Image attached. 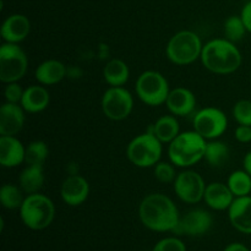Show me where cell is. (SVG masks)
Masks as SVG:
<instances>
[{
	"label": "cell",
	"mask_w": 251,
	"mask_h": 251,
	"mask_svg": "<svg viewBox=\"0 0 251 251\" xmlns=\"http://www.w3.org/2000/svg\"><path fill=\"white\" fill-rule=\"evenodd\" d=\"M223 251H250L247 245L242 244V243H232V244L227 245Z\"/></svg>",
	"instance_id": "36"
},
{
	"label": "cell",
	"mask_w": 251,
	"mask_h": 251,
	"mask_svg": "<svg viewBox=\"0 0 251 251\" xmlns=\"http://www.w3.org/2000/svg\"><path fill=\"white\" fill-rule=\"evenodd\" d=\"M240 17H242L243 22H244L245 27H247V31L251 33V0L243 6Z\"/></svg>",
	"instance_id": "35"
},
{
	"label": "cell",
	"mask_w": 251,
	"mask_h": 251,
	"mask_svg": "<svg viewBox=\"0 0 251 251\" xmlns=\"http://www.w3.org/2000/svg\"><path fill=\"white\" fill-rule=\"evenodd\" d=\"M31 32V22L28 17L22 14L10 15L4 20L0 28V34L6 43L19 44L28 37Z\"/></svg>",
	"instance_id": "15"
},
{
	"label": "cell",
	"mask_w": 251,
	"mask_h": 251,
	"mask_svg": "<svg viewBox=\"0 0 251 251\" xmlns=\"http://www.w3.org/2000/svg\"><path fill=\"white\" fill-rule=\"evenodd\" d=\"M152 251H186V247L179 238H164L154 245Z\"/></svg>",
	"instance_id": "32"
},
{
	"label": "cell",
	"mask_w": 251,
	"mask_h": 251,
	"mask_svg": "<svg viewBox=\"0 0 251 251\" xmlns=\"http://www.w3.org/2000/svg\"><path fill=\"white\" fill-rule=\"evenodd\" d=\"M130 69L122 59H112L103 69V77L110 87H120L127 82Z\"/></svg>",
	"instance_id": "24"
},
{
	"label": "cell",
	"mask_w": 251,
	"mask_h": 251,
	"mask_svg": "<svg viewBox=\"0 0 251 251\" xmlns=\"http://www.w3.org/2000/svg\"><path fill=\"white\" fill-rule=\"evenodd\" d=\"M202 42L198 33L189 29L176 32L166 47L167 58L176 65H189L200 59Z\"/></svg>",
	"instance_id": "5"
},
{
	"label": "cell",
	"mask_w": 251,
	"mask_h": 251,
	"mask_svg": "<svg viewBox=\"0 0 251 251\" xmlns=\"http://www.w3.org/2000/svg\"><path fill=\"white\" fill-rule=\"evenodd\" d=\"M19 184L21 190L27 195L39 193L44 184L43 166L27 164L26 168L20 174Z\"/></svg>",
	"instance_id": "23"
},
{
	"label": "cell",
	"mask_w": 251,
	"mask_h": 251,
	"mask_svg": "<svg viewBox=\"0 0 251 251\" xmlns=\"http://www.w3.org/2000/svg\"><path fill=\"white\" fill-rule=\"evenodd\" d=\"M149 131L153 132L162 144H171L180 134V126L176 115H162L150 126Z\"/></svg>",
	"instance_id": "22"
},
{
	"label": "cell",
	"mask_w": 251,
	"mask_h": 251,
	"mask_svg": "<svg viewBox=\"0 0 251 251\" xmlns=\"http://www.w3.org/2000/svg\"><path fill=\"white\" fill-rule=\"evenodd\" d=\"M28 58L24 49L15 43H4L0 47V80L4 83L17 82L27 73Z\"/></svg>",
	"instance_id": "8"
},
{
	"label": "cell",
	"mask_w": 251,
	"mask_h": 251,
	"mask_svg": "<svg viewBox=\"0 0 251 251\" xmlns=\"http://www.w3.org/2000/svg\"><path fill=\"white\" fill-rule=\"evenodd\" d=\"M25 125V109L17 103L5 102L0 107V135L16 136Z\"/></svg>",
	"instance_id": "14"
},
{
	"label": "cell",
	"mask_w": 251,
	"mask_h": 251,
	"mask_svg": "<svg viewBox=\"0 0 251 251\" xmlns=\"http://www.w3.org/2000/svg\"><path fill=\"white\" fill-rule=\"evenodd\" d=\"M60 195L64 202L69 206H80L85 202L90 195V184L83 176L71 174L63 181Z\"/></svg>",
	"instance_id": "13"
},
{
	"label": "cell",
	"mask_w": 251,
	"mask_h": 251,
	"mask_svg": "<svg viewBox=\"0 0 251 251\" xmlns=\"http://www.w3.org/2000/svg\"><path fill=\"white\" fill-rule=\"evenodd\" d=\"M206 139L195 130L180 132L169 144V161L176 167L189 168L203 159L206 151Z\"/></svg>",
	"instance_id": "3"
},
{
	"label": "cell",
	"mask_w": 251,
	"mask_h": 251,
	"mask_svg": "<svg viewBox=\"0 0 251 251\" xmlns=\"http://www.w3.org/2000/svg\"><path fill=\"white\" fill-rule=\"evenodd\" d=\"M223 31H225V37L228 41L237 43V42L242 41L244 38L245 33H247V27H245L244 22H243L240 16H229L225 21L223 25Z\"/></svg>",
	"instance_id": "29"
},
{
	"label": "cell",
	"mask_w": 251,
	"mask_h": 251,
	"mask_svg": "<svg viewBox=\"0 0 251 251\" xmlns=\"http://www.w3.org/2000/svg\"><path fill=\"white\" fill-rule=\"evenodd\" d=\"M201 63L208 71L218 75L235 73L242 65V53L235 43L227 38L211 39L203 44Z\"/></svg>",
	"instance_id": "2"
},
{
	"label": "cell",
	"mask_w": 251,
	"mask_h": 251,
	"mask_svg": "<svg viewBox=\"0 0 251 251\" xmlns=\"http://www.w3.org/2000/svg\"><path fill=\"white\" fill-rule=\"evenodd\" d=\"M24 92L25 90H22V87L17 82L6 83V87L4 90L5 100H6V102L20 104L22 97H24Z\"/></svg>",
	"instance_id": "33"
},
{
	"label": "cell",
	"mask_w": 251,
	"mask_h": 251,
	"mask_svg": "<svg viewBox=\"0 0 251 251\" xmlns=\"http://www.w3.org/2000/svg\"><path fill=\"white\" fill-rule=\"evenodd\" d=\"M49 156L48 145L41 140L29 142L26 147V156L25 162L27 164H34V166H43Z\"/></svg>",
	"instance_id": "28"
},
{
	"label": "cell",
	"mask_w": 251,
	"mask_h": 251,
	"mask_svg": "<svg viewBox=\"0 0 251 251\" xmlns=\"http://www.w3.org/2000/svg\"><path fill=\"white\" fill-rule=\"evenodd\" d=\"M68 74L65 64L56 59H49L37 66L34 77L41 85L51 86L60 82Z\"/></svg>",
	"instance_id": "21"
},
{
	"label": "cell",
	"mask_w": 251,
	"mask_h": 251,
	"mask_svg": "<svg viewBox=\"0 0 251 251\" xmlns=\"http://www.w3.org/2000/svg\"><path fill=\"white\" fill-rule=\"evenodd\" d=\"M230 151L226 142L220 140H210L206 144V151L203 159L210 164L212 168H222L229 161Z\"/></svg>",
	"instance_id": "25"
},
{
	"label": "cell",
	"mask_w": 251,
	"mask_h": 251,
	"mask_svg": "<svg viewBox=\"0 0 251 251\" xmlns=\"http://www.w3.org/2000/svg\"><path fill=\"white\" fill-rule=\"evenodd\" d=\"M50 102V95L44 86L33 85L25 88L24 97L21 100V107L25 112L36 114L47 109Z\"/></svg>",
	"instance_id": "20"
},
{
	"label": "cell",
	"mask_w": 251,
	"mask_h": 251,
	"mask_svg": "<svg viewBox=\"0 0 251 251\" xmlns=\"http://www.w3.org/2000/svg\"><path fill=\"white\" fill-rule=\"evenodd\" d=\"M228 188L230 189L234 198H242L251 194V176L245 169H239L230 173L227 180Z\"/></svg>",
	"instance_id": "26"
},
{
	"label": "cell",
	"mask_w": 251,
	"mask_h": 251,
	"mask_svg": "<svg viewBox=\"0 0 251 251\" xmlns=\"http://www.w3.org/2000/svg\"><path fill=\"white\" fill-rule=\"evenodd\" d=\"M243 168L248 172L251 176V151L245 154L244 159H243Z\"/></svg>",
	"instance_id": "37"
},
{
	"label": "cell",
	"mask_w": 251,
	"mask_h": 251,
	"mask_svg": "<svg viewBox=\"0 0 251 251\" xmlns=\"http://www.w3.org/2000/svg\"><path fill=\"white\" fill-rule=\"evenodd\" d=\"M250 81H251V74H250Z\"/></svg>",
	"instance_id": "38"
},
{
	"label": "cell",
	"mask_w": 251,
	"mask_h": 251,
	"mask_svg": "<svg viewBox=\"0 0 251 251\" xmlns=\"http://www.w3.org/2000/svg\"><path fill=\"white\" fill-rule=\"evenodd\" d=\"M234 195L232 194L227 184L213 181L206 185L203 201L210 208L215 211L228 210L234 201Z\"/></svg>",
	"instance_id": "19"
},
{
	"label": "cell",
	"mask_w": 251,
	"mask_h": 251,
	"mask_svg": "<svg viewBox=\"0 0 251 251\" xmlns=\"http://www.w3.org/2000/svg\"><path fill=\"white\" fill-rule=\"evenodd\" d=\"M162 142L153 132H144L129 142L126 147V157L134 166L139 168L154 167L162 157Z\"/></svg>",
	"instance_id": "6"
},
{
	"label": "cell",
	"mask_w": 251,
	"mask_h": 251,
	"mask_svg": "<svg viewBox=\"0 0 251 251\" xmlns=\"http://www.w3.org/2000/svg\"><path fill=\"white\" fill-rule=\"evenodd\" d=\"M194 130L206 140H216L222 136L228 127L227 115L215 107H206L196 112L193 119Z\"/></svg>",
	"instance_id": "10"
},
{
	"label": "cell",
	"mask_w": 251,
	"mask_h": 251,
	"mask_svg": "<svg viewBox=\"0 0 251 251\" xmlns=\"http://www.w3.org/2000/svg\"><path fill=\"white\" fill-rule=\"evenodd\" d=\"M139 217L142 225L150 230L158 233L173 232L180 216L171 198L164 194H149L139 206Z\"/></svg>",
	"instance_id": "1"
},
{
	"label": "cell",
	"mask_w": 251,
	"mask_h": 251,
	"mask_svg": "<svg viewBox=\"0 0 251 251\" xmlns=\"http://www.w3.org/2000/svg\"><path fill=\"white\" fill-rule=\"evenodd\" d=\"M135 91L142 103L150 107H158L167 102L171 88L167 78L161 73L147 70L137 77Z\"/></svg>",
	"instance_id": "7"
},
{
	"label": "cell",
	"mask_w": 251,
	"mask_h": 251,
	"mask_svg": "<svg viewBox=\"0 0 251 251\" xmlns=\"http://www.w3.org/2000/svg\"><path fill=\"white\" fill-rule=\"evenodd\" d=\"M151 251H152V250H151Z\"/></svg>",
	"instance_id": "39"
},
{
	"label": "cell",
	"mask_w": 251,
	"mask_h": 251,
	"mask_svg": "<svg viewBox=\"0 0 251 251\" xmlns=\"http://www.w3.org/2000/svg\"><path fill=\"white\" fill-rule=\"evenodd\" d=\"M230 225L243 234H251V196L235 198L228 208Z\"/></svg>",
	"instance_id": "16"
},
{
	"label": "cell",
	"mask_w": 251,
	"mask_h": 251,
	"mask_svg": "<svg viewBox=\"0 0 251 251\" xmlns=\"http://www.w3.org/2000/svg\"><path fill=\"white\" fill-rule=\"evenodd\" d=\"M22 223L32 230H43L51 225L55 217V206L43 194H29L20 207Z\"/></svg>",
	"instance_id": "4"
},
{
	"label": "cell",
	"mask_w": 251,
	"mask_h": 251,
	"mask_svg": "<svg viewBox=\"0 0 251 251\" xmlns=\"http://www.w3.org/2000/svg\"><path fill=\"white\" fill-rule=\"evenodd\" d=\"M166 104L171 114L176 117H186L195 110L196 97L188 88L176 87L171 90Z\"/></svg>",
	"instance_id": "17"
},
{
	"label": "cell",
	"mask_w": 251,
	"mask_h": 251,
	"mask_svg": "<svg viewBox=\"0 0 251 251\" xmlns=\"http://www.w3.org/2000/svg\"><path fill=\"white\" fill-rule=\"evenodd\" d=\"M25 198L22 190L14 184H4L0 189V202L7 210H17L21 207Z\"/></svg>",
	"instance_id": "27"
},
{
	"label": "cell",
	"mask_w": 251,
	"mask_h": 251,
	"mask_svg": "<svg viewBox=\"0 0 251 251\" xmlns=\"http://www.w3.org/2000/svg\"><path fill=\"white\" fill-rule=\"evenodd\" d=\"M213 218L208 211L202 208H195L189 211L180 217L178 226L173 233L176 235H189V237H201L212 228Z\"/></svg>",
	"instance_id": "12"
},
{
	"label": "cell",
	"mask_w": 251,
	"mask_h": 251,
	"mask_svg": "<svg viewBox=\"0 0 251 251\" xmlns=\"http://www.w3.org/2000/svg\"><path fill=\"white\" fill-rule=\"evenodd\" d=\"M26 147L16 136H0V164L15 168L25 162Z\"/></svg>",
	"instance_id": "18"
},
{
	"label": "cell",
	"mask_w": 251,
	"mask_h": 251,
	"mask_svg": "<svg viewBox=\"0 0 251 251\" xmlns=\"http://www.w3.org/2000/svg\"><path fill=\"white\" fill-rule=\"evenodd\" d=\"M100 105H102L103 114L108 119L120 122L126 119L131 114L134 108V97L123 86L109 87L103 93Z\"/></svg>",
	"instance_id": "9"
},
{
	"label": "cell",
	"mask_w": 251,
	"mask_h": 251,
	"mask_svg": "<svg viewBox=\"0 0 251 251\" xmlns=\"http://www.w3.org/2000/svg\"><path fill=\"white\" fill-rule=\"evenodd\" d=\"M154 168V178L162 184H171L174 183L176 176V166L172 162H161L159 161Z\"/></svg>",
	"instance_id": "30"
},
{
	"label": "cell",
	"mask_w": 251,
	"mask_h": 251,
	"mask_svg": "<svg viewBox=\"0 0 251 251\" xmlns=\"http://www.w3.org/2000/svg\"><path fill=\"white\" fill-rule=\"evenodd\" d=\"M234 137L240 144L251 142V126L249 125H238L234 131Z\"/></svg>",
	"instance_id": "34"
},
{
	"label": "cell",
	"mask_w": 251,
	"mask_h": 251,
	"mask_svg": "<svg viewBox=\"0 0 251 251\" xmlns=\"http://www.w3.org/2000/svg\"><path fill=\"white\" fill-rule=\"evenodd\" d=\"M174 193L183 202L194 203L203 200V194L206 190V184L202 176L195 171L186 169L176 176L173 183Z\"/></svg>",
	"instance_id": "11"
},
{
	"label": "cell",
	"mask_w": 251,
	"mask_h": 251,
	"mask_svg": "<svg viewBox=\"0 0 251 251\" xmlns=\"http://www.w3.org/2000/svg\"><path fill=\"white\" fill-rule=\"evenodd\" d=\"M233 118L239 125L251 126V100H240L234 104L232 110Z\"/></svg>",
	"instance_id": "31"
}]
</instances>
